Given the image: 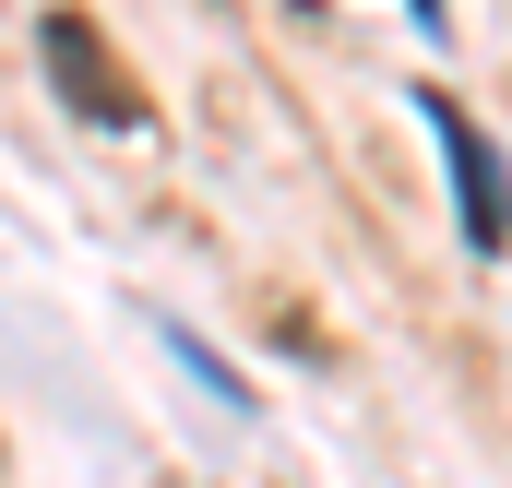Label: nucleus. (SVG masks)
Returning <instances> with one entry per match:
<instances>
[{
  "label": "nucleus",
  "instance_id": "3",
  "mask_svg": "<svg viewBox=\"0 0 512 488\" xmlns=\"http://www.w3.org/2000/svg\"><path fill=\"white\" fill-rule=\"evenodd\" d=\"M405 12H417V24H441V0H405Z\"/></svg>",
  "mask_w": 512,
  "mask_h": 488
},
{
  "label": "nucleus",
  "instance_id": "1",
  "mask_svg": "<svg viewBox=\"0 0 512 488\" xmlns=\"http://www.w3.org/2000/svg\"><path fill=\"white\" fill-rule=\"evenodd\" d=\"M36 60H48V96L72 108V120H96V131H143L155 108H143V84L120 72V48L96 36V12H36Z\"/></svg>",
  "mask_w": 512,
  "mask_h": 488
},
{
  "label": "nucleus",
  "instance_id": "2",
  "mask_svg": "<svg viewBox=\"0 0 512 488\" xmlns=\"http://www.w3.org/2000/svg\"><path fill=\"white\" fill-rule=\"evenodd\" d=\"M417 131L441 143V167H453V215H465V250H489L501 262L512 250V167H501V143L465 120L441 84H417Z\"/></svg>",
  "mask_w": 512,
  "mask_h": 488
}]
</instances>
